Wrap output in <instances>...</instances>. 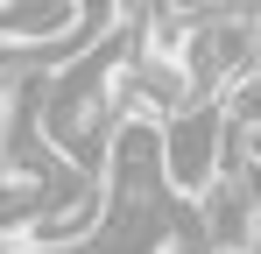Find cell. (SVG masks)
Returning a JSON list of instances; mask_svg holds the SVG:
<instances>
[{
	"label": "cell",
	"instance_id": "6da1fadb",
	"mask_svg": "<svg viewBox=\"0 0 261 254\" xmlns=\"http://www.w3.org/2000/svg\"><path fill=\"white\" fill-rule=\"evenodd\" d=\"M226 176V99H191L176 120H163V191L198 205Z\"/></svg>",
	"mask_w": 261,
	"mask_h": 254
},
{
	"label": "cell",
	"instance_id": "7a4b0ae2",
	"mask_svg": "<svg viewBox=\"0 0 261 254\" xmlns=\"http://www.w3.org/2000/svg\"><path fill=\"white\" fill-rule=\"evenodd\" d=\"M191 219L205 233V254H254V240H261V219H254V205H247V191H240L233 169L191 205Z\"/></svg>",
	"mask_w": 261,
	"mask_h": 254
}]
</instances>
